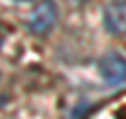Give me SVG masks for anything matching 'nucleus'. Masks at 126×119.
Here are the masks:
<instances>
[{
	"label": "nucleus",
	"mask_w": 126,
	"mask_h": 119,
	"mask_svg": "<svg viewBox=\"0 0 126 119\" xmlns=\"http://www.w3.org/2000/svg\"><path fill=\"white\" fill-rule=\"evenodd\" d=\"M57 23V6L53 0H42L32 9L30 17H27V29L34 36H44Z\"/></svg>",
	"instance_id": "nucleus-1"
},
{
	"label": "nucleus",
	"mask_w": 126,
	"mask_h": 119,
	"mask_svg": "<svg viewBox=\"0 0 126 119\" xmlns=\"http://www.w3.org/2000/svg\"><path fill=\"white\" fill-rule=\"evenodd\" d=\"M99 73L107 86L126 84V57L118 52H109L99 61Z\"/></svg>",
	"instance_id": "nucleus-2"
},
{
	"label": "nucleus",
	"mask_w": 126,
	"mask_h": 119,
	"mask_svg": "<svg viewBox=\"0 0 126 119\" xmlns=\"http://www.w3.org/2000/svg\"><path fill=\"white\" fill-rule=\"evenodd\" d=\"M105 29L111 36L124 38L126 36V0H116L105 9L103 13Z\"/></svg>",
	"instance_id": "nucleus-3"
},
{
	"label": "nucleus",
	"mask_w": 126,
	"mask_h": 119,
	"mask_svg": "<svg viewBox=\"0 0 126 119\" xmlns=\"http://www.w3.org/2000/svg\"><path fill=\"white\" fill-rule=\"evenodd\" d=\"M0 46H2V31H0Z\"/></svg>",
	"instance_id": "nucleus-4"
}]
</instances>
